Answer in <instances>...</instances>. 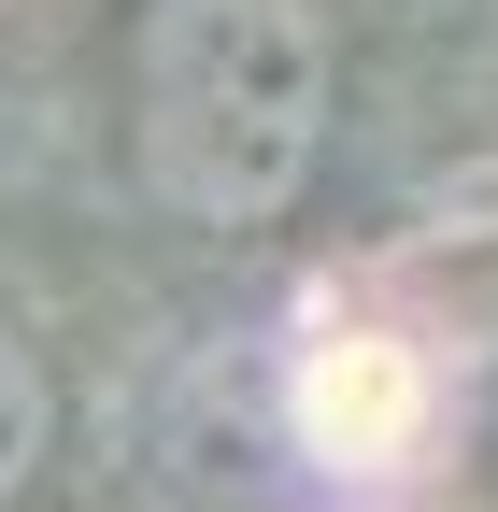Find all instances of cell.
I'll return each mask as SVG.
<instances>
[{"mask_svg":"<svg viewBox=\"0 0 498 512\" xmlns=\"http://www.w3.org/2000/svg\"><path fill=\"white\" fill-rule=\"evenodd\" d=\"M342 128L328 0H143L129 15V157L200 242H257L314 200Z\"/></svg>","mask_w":498,"mask_h":512,"instance_id":"obj_1","label":"cell"},{"mask_svg":"<svg viewBox=\"0 0 498 512\" xmlns=\"http://www.w3.org/2000/svg\"><path fill=\"white\" fill-rule=\"evenodd\" d=\"M43 456H57V370H43V342L15 313H0V512L43 484Z\"/></svg>","mask_w":498,"mask_h":512,"instance_id":"obj_2","label":"cell"}]
</instances>
